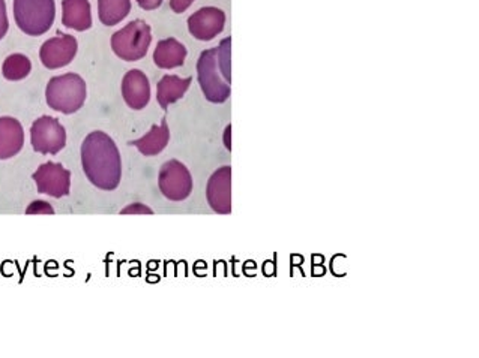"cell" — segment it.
<instances>
[{
  "label": "cell",
  "instance_id": "22",
  "mask_svg": "<svg viewBox=\"0 0 479 358\" xmlns=\"http://www.w3.org/2000/svg\"><path fill=\"white\" fill-rule=\"evenodd\" d=\"M122 214H154V210L149 209L148 205L140 204V203H136V204H129L127 209L120 212Z\"/></svg>",
  "mask_w": 479,
  "mask_h": 358
},
{
  "label": "cell",
  "instance_id": "4",
  "mask_svg": "<svg viewBox=\"0 0 479 358\" xmlns=\"http://www.w3.org/2000/svg\"><path fill=\"white\" fill-rule=\"evenodd\" d=\"M152 34L150 26L143 20H134L124 29L112 36V48L115 55L127 62H138L148 55Z\"/></svg>",
  "mask_w": 479,
  "mask_h": 358
},
{
  "label": "cell",
  "instance_id": "11",
  "mask_svg": "<svg viewBox=\"0 0 479 358\" xmlns=\"http://www.w3.org/2000/svg\"><path fill=\"white\" fill-rule=\"evenodd\" d=\"M226 14L221 9L208 6L199 9L189 18V34L199 41H212L224 30Z\"/></svg>",
  "mask_w": 479,
  "mask_h": 358
},
{
  "label": "cell",
  "instance_id": "10",
  "mask_svg": "<svg viewBox=\"0 0 479 358\" xmlns=\"http://www.w3.org/2000/svg\"><path fill=\"white\" fill-rule=\"evenodd\" d=\"M206 198L215 214H231V166H221L210 175Z\"/></svg>",
  "mask_w": 479,
  "mask_h": 358
},
{
  "label": "cell",
  "instance_id": "20",
  "mask_svg": "<svg viewBox=\"0 0 479 358\" xmlns=\"http://www.w3.org/2000/svg\"><path fill=\"white\" fill-rule=\"evenodd\" d=\"M217 55H219V68L223 73L226 82L231 83V38H226L219 43V47L217 48Z\"/></svg>",
  "mask_w": 479,
  "mask_h": 358
},
{
  "label": "cell",
  "instance_id": "9",
  "mask_svg": "<svg viewBox=\"0 0 479 358\" xmlns=\"http://www.w3.org/2000/svg\"><path fill=\"white\" fill-rule=\"evenodd\" d=\"M77 50V39L71 35H59L43 44L39 50V57L46 68L59 69L73 62Z\"/></svg>",
  "mask_w": 479,
  "mask_h": 358
},
{
  "label": "cell",
  "instance_id": "3",
  "mask_svg": "<svg viewBox=\"0 0 479 358\" xmlns=\"http://www.w3.org/2000/svg\"><path fill=\"white\" fill-rule=\"evenodd\" d=\"M56 17L55 0H14L18 29L29 36H41L52 29Z\"/></svg>",
  "mask_w": 479,
  "mask_h": 358
},
{
  "label": "cell",
  "instance_id": "14",
  "mask_svg": "<svg viewBox=\"0 0 479 358\" xmlns=\"http://www.w3.org/2000/svg\"><path fill=\"white\" fill-rule=\"evenodd\" d=\"M62 9V23L65 27L77 32H85L92 27L89 0H64Z\"/></svg>",
  "mask_w": 479,
  "mask_h": 358
},
{
  "label": "cell",
  "instance_id": "23",
  "mask_svg": "<svg viewBox=\"0 0 479 358\" xmlns=\"http://www.w3.org/2000/svg\"><path fill=\"white\" fill-rule=\"evenodd\" d=\"M8 29L9 22L8 14H6V4H5V0H0V39H4Z\"/></svg>",
  "mask_w": 479,
  "mask_h": 358
},
{
  "label": "cell",
  "instance_id": "12",
  "mask_svg": "<svg viewBox=\"0 0 479 358\" xmlns=\"http://www.w3.org/2000/svg\"><path fill=\"white\" fill-rule=\"evenodd\" d=\"M122 96L133 110H143L150 101V85L145 73L131 69L122 80Z\"/></svg>",
  "mask_w": 479,
  "mask_h": 358
},
{
  "label": "cell",
  "instance_id": "2",
  "mask_svg": "<svg viewBox=\"0 0 479 358\" xmlns=\"http://www.w3.org/2000/svg\"><path fill=\"white\" fill-rule=\"evenodd\" d=\"M86 83L77 74H65L53 77L47 85L46 98L48 107L64 114H73L86 101Z\"/></svg>",
  "mask_w": 479,
  "mask_h": 358
},
{
  "label": "cell",
  "instance_id": "1",
  "mask_svg": "<svg viewBox=\"0 0 479 358\" xmlns=\"http://www.w3.org/2000/svg\"><path fill=\"white\" fill-rule=\"evenodd\" d=\"M82 165L90 184L103 191H115L122 179V159L115 141L95 131L82 144Z\"/></svg>",
  "mask_w": 479,
  "mask_h": 358
},
{
  "label": "cell",
  "instance_id": "8",
  "mask_svg": "<svg viewBox=\"0 0 479 358\" xmlns=\"http://www.w3.org/2000/svg\"><path fill=\"white\" fill-rule=\"evenodd\" d=\"M32 179L36 184L39 194L62 198L71 189V173L62 164L46 163L35 171Z\"/></svg>",
  "mask_w": 479,
  "mask_h": 358
},
{
  "label": "cell",
  "instance_id": "15",
  "mask_svg": "<svg viewBox=\"0 0 479 358\" xmlns=\"http://www.w3.org/2000/svg\"><path fill=\"white\" fill-rule=\"evenodd\" d=\"M187 59V48L178 39H163L157 44L154 52V62L158 68L173 69L179 68Z\"/></svg>",
  "mask_w": 479,
  "mask_h": 358
},
{
  "label": "cell",
  "instance_id": "19",
  "mask_svg": "<svg viewBox=\"0 0 479 358\" xmlns=\"http://www.w3.org/2000/svg\"><path fill=\"white\" fill-rule=\"evenodd\" d=\"M30 71H32V64H30L29 57L20 53L6 57L2 66L4 77L9 82H20L29 75Z\"/></svg>",
  "mask_w": 479,
  "mask_h": 358
},
{
  "label": "cell",
  "instance_id": "7",
  "mask_svg": "<svg viewBox=\"0 0 479 358\" xmlns=\"http://www.w3.org/2000/svg\"><path fill=\"white\" fill-rule=\"evenodd\" d=\"M158 186L168 200L184 201L193 193V177L184 164L171 159L159 170Z\"/></svg>",
  "mask_w": 479,
  "mask_h": 358
},
{
  "label": "cell",
  "instance_id": "5",
  "mask_svg": "<svg viewBox=\"0 0 479 358\" xmlns=\"http://www.w3.org/2000/svg\"><path fill=\"white\" fill-rule=\"evenodd\" d=\"M198 77L201 92L209 103L223 104L230 98V85L226 82L219 68L217 48L201 53L198 62Z\"/></svg>",
  "mask_w": 479,
  "mask_h": 358
},
{
  "label": "cell",
  "instance_id": "24",
  "mask_svg": "<svg viewBox=\"0 0 479 358\" xmlns=\"http://www.w3.org/2000/svg\"><path fill=\"white\" fill-rule=\"evenodd\" d=\"M194 0H170V8L176 14H182L193 5Z\"/></svg>",
  "mask_w": 479,
  "mask_h": 358
},
{
  "label": "cell",
  "instance_id": "18",
  "mask_svg": "<svg viewBox=\"0 0 479 358\" xmlns=\"http://www.w3.org/2000/svg\"><path fill=\"white\" fill-rule=\"evenodd\" d=\"M131 11V0H98V17L104 26H116Z\"/></svg>",
  "mask_w": 479,
  "mask_h": 358
},
{
  "label": "cell",
  "instance_id": "25",
  "mask_svg": "<svg viewBox=\"0 0 479 358\" xmlns=\"http://www.w3.org/2000/svg\"><path fill=\"white\" fill-rule=\"evenodd\" d=\"M164 0H138V6L145 11H152L163 5Z\"/></svg>",
  "mask_w": 479,
  "mask_h": 358
},
{
  "label": "cell",
  "instance_id": "17",
  "mask_svg": "<svg viewBox=\"0 0 479 358\" xmlns=\"http://www.w3.org/2000/svg\"><path fill=\"white\" fill-rule=\"evenodd\" d=\"M193 78H180L178 75H164L157 87V101L164 111L168 110L170 104H175L184 98Z\"/></svg>",
  "mask_w": 479,
  "mask_h": 358
},
{
  "label": "cell",
  "instance_id": "26",
  "mask_svg": "<svg viewBox=\"0 0 479 358\" xmlns=\"http://www.w3.org/2000/svg\"><path fill=\"white\" fill-rule=\"evenodd\" d=\"M230 129L231 126H229V128L226 129V147L229 150H231L230 140H229V135H230Z\"/></svg>",
  "mask_w": 479,
  "mask_h": 358
},
{
  "label": "cell",
  "instance_id": "21",
  "mask_svg": "<svg viewBox=\"0 0 479 358\" xmlns=\"http://www.w3.org/2000/svg\"><path fill=\"white\" fill-rule=\"evenodd\" d=\"M27 214H53L55 210H53L52 205L46 203V201H35L32 204L27 207Z\"/></svg>",
  "mask_w": 479,
  "mask_h": 358
},
{
  "label": "cell",
  "instance_id": "16",
  "mask_svg": "<svg viewBox=\"0 0 479 358\" xmlns=\"http://www.w3.org/2000/svg\"><path fill=\"white\" fill-rule=\"evenodd\" d=\"M170 140V131H168V120L163 119L161 124H154L149 133L129 143V144L138 147V152L145 156H155L161 154L168 147Z\"/></svg>",
  "mask_w": 479,
  "mask_h": 358
},
{
  "label": "cell",
  "instance_id": "6",
  "mask_svg": "<svg viewBox=\"0 0 479 358\" xmlns=\"http://www.w3.org/2000/svg\"><path fill=\"white\" fill-rule=\"evenodd\" d=\"M30 143L36 154H56L66 145V131L59 120L43 115L32 124Z\"/></svg>",
  "mask_w": 479,
  "mask_h": 358
},
{
  "label": "cell",
  "instance_id": "13",
  "mask_svg": "<svg viewBox=\"0 0 479 358\" xmlns=\"http://www.w3.org/2000/svg\"><path fill=\"white\" fill-rule=\"evenodd\" d=\"M25 131L17 119L0 117V159H9L23 149Z\"/></svg>",
  "mask_w": 479,
  "mask_h": 358
}]
</instances>
